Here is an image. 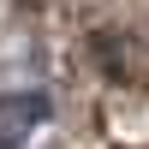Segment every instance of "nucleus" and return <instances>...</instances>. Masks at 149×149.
<instances>
[{
  "instance_id": "1",
  "label": "nucleus",
  "mask_w": 149,
  "mask_h": 149,
  "mask_svg": "<svg viewBox=\"0 0 149 149\" xmlns=\"http://www.w3.org/2000/svg\"><path fill=\"white\" fill-rule=\"evenodd\" d=\"M42 95H12V102H0V149H12V143H24L36 125H42Z\"/></svg>"
}]
</instances>
